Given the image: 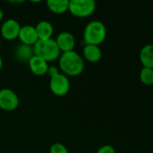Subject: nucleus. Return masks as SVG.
<instances>
[{
  "mask_svg": "<svg viewBox=\"0 0 153 153\" xmlns=\"http://www.w3.org/2000/svg\"><path fill=\"white\" fill-rule=\"evenodd\" d=\"M0 48H1V42H0Z\"/></svg>",
  "mask_w": 153,
  "mask_h": 153,
  "instance_id": "22",
  "label": "nucleus"
},
{
  "mask_svg": "<svg viewBox=\"0 0 153 153\" xmlns=\"http://www.w3.org/2000/svg\"><path fill=\"white\" fill-rule=\"evenodd\" d=\"M96 7L94 0H70L69 4V13L78 18H86L93 14Z\"/></svg>",
  "mask_w": 153,
  "mask_h": 153,
  "instance_id": "4",
  "label": "nucleus"
},
{
  "mask_svg": "<svg viewBox=\"0 0 153 153\" xmlns=\"http://www.w3.org/2000/svg\"><path fill=\"white\" fill-rule=\"evenodd\" d=\"M33 56V48L31 46L21 44L14 49V56L19 62L28 63Z\"/></svg>",
  "mask_w": 153,
  "mask_h": 153,
  "instance_id": "12",
  "label": "nucleus"
},
{
  "mask_svg": "<svg viewBox=\"0 0 153 153\" xmlns=\"http://www.w3.org/2000/svg\"><path fill=\"white\" fill-rule=\"evenodd\" d=\"M3 17H4V12H3V10L0 8V21L3 19Z\"/></svg>",
  "mask_w": 153,
  "mask_h": 153,
  "instance_id": "20",
  "label": "nucleus"
},
{
  "mask_svg": "<svg viewBox=\"0 0 153 153\" xmlns=\"http://www.w3.org/2000/svg\"><path fill=\"white\" fill-rule=\"evenodd\" d=\"M18 39L22 42V44L31 46V47H32L39 40L35 27L32 25L21 26Z\"/></svg>",
  "mask_w": 153,
  "mask_h": 153,
  "instance_id": "9",
  "label": "nucleus"
},
{
  "mask_svg": "<svg viewBox=\"0 0 153 153\" xmlns=\"http://www.w3.org/2000/svg\"><path fill=\"white\" fill-rule=\"evenodd\" d=\"M50 153H69V151L64 144L56 143L50 146Z\"/></svg>",
  "mask_w": 153,
  "mask_h": 153,
  "instance_id": "17",
  "label": "nucleus"
},
{
  "mask_svg": "<svg viewBox=\"0 0 153 153\" xmlns=\"http://www.w3.org/2000/svg\"><path fill=\"white\" fill-rule=\"evenodd\" d=\"M50 89L51 92L59 97L65 96L70 90V82L65 74L60 73L50 80Z\"/></svg>",
  "mask_w": 153,
  "mask_h": 153,
  "instance_id": "5",
  "label": "nucleus"
},
{
  "mask_svg": "<svg viewBox=\"0 0 153 153\" xmlns=\"http://www.w3.org/2000/svg\"><path fill=\"white\" fill-rule=\"evenodd\" d=\"M59 74H60V71H59V68L58 67H56V66H49L48 71H47V74L50 78L54 77L55 75H57Z\"/></svg>",
  "mask_w": 153,
  "mask_h": 153,
  "instance_id": "19",
  "label": "nucleus"
},
{
  "mask_svg": "<svg viewBox=\"0 0 153 153\" xmlns=\"http://www.w3.org/2000/svg\"><path fill=\"white\" fill-rule=\"evenodd\" d=\"M140 60L143 67L153 69V44L143 46L140 51Z\"/></svg>",
  "mask_w": 153,
  "mask_h": 153,
  "instance_id": "14",
  "label": "nucleus"
},
{
  "mask_svg": "<svg viewBox=\"0 0 153 153\" xmlns=\"http://www.w3.org/2000/svg\"><path fill=\"white\" fill-rule=\"evenodd\" d=\"M2 66H3V60H2V57L0 56V70L2 69Z\"/></svg>",
  "mask_w": 153,
  "mask_h": 153,
  "instance_id": "21",
  "label": "nucleus"
},
{
  "mask_svg": "<svg viewBox=\"0 0 153 153\" xmlns=\"http://www.w3.org/2000/svg\"><path fill=\"white\" fill-rule=\"evenodd\" d=\"M55 42L61 53L74 50V48L76 45V40H75L74 35L69 31L60 32L57 36Z\"/></svg>",
  "mask_w": 153,
  "mask_h": 153,
  "instance_id": "8",
  "label": "nucleus"
},
{
  "mask_svg": "<svg viewBox=\"0 0 153 153\" xmlns=\"http://www.w3.org/2000/svg\"><path fill=\"white\" fill-rule=\"evenodd\" d=\"M106 38V25L97 20L91 21L84 30V41L86 44L99 46Z\"/></svg>",
  "mask_w": 153,
  "mask_h": 153,
  "instance_id": "3",
  "label": "nucleus"
},
{
  "mask_svg": "<svg viewBox=\"0 0 153 153\" xmlns=\"http://www.w3.org/2000/svg\"><path fill=\"white\" fill-rule=\"evenodd\" d=\"M28 65H29V68H30L31 72L37 76H42V75L46 74L48 68H49L48 62H46L44 59L37 56L35 55L28 62Z\"/></svg>",
  "mask_w": 153,
  "mask_h": 153,
  "instance_id": "10",
  "label": "nucleus"
},
{
  "mask_svg": "<svg viewBox=\"0 0 153 153\" xmlns=\"http://www.w3.org/2000/svg\"><path fill=\"white\" fill-rule=\"evenodd\" d=\"M33 53L35 56L44 59L46 62H52L59 59L61 52L59 49L55 39H39L33 46Z\"/></svg>",
  "mask_w": 153,
  "mask_h": 153,
  "instance_id": "2",
  "label": "nucleus"
},
{
  "mask_svg": "<svg viewBox=\"0 0 153 153\" xmlns=\"http://www.w3.org/2000/svg\"><path fill=\"white\" fill-rule=\"evenodd\" d=\"M140 80L146 85L153 84V69L148 67H142L140 72Z\"/></svg>",
  "mask_w": 153,
  "mask_h": 153,
  "instance_id": "16",
  "label": "nucleus"
},
{
  "mask_svg": "<svg viewBox=\"0 0 153 153\" xmlns=\"http://www.w3.org/2000/svg\"><path fill=\"white\" fill-rule=\"evenodd\" d=\"M60 70L66 76H78L85 68L82 56L75 50L61 53L59 57Z\"/></svg>",
  "mask_w": 153,
  "mask_h": 153,
  "instance_id": "1",
  "label": "nucleus"
},
{
  "mask_svg": "<svg viewBox=\"0 0 153 153\" xmlns=\"http://www.w3.org/2000/svg\"><path fill=\"white\" fill-rule=\"evenodd\" d=\"M83 56L89 63H96L102 58V51L99 46L86 44L83 48Z\"/></svg>",
  "mask_w": 153,
  "mask_h": 153,
  "instance_id": "11",
  "label": "nucleus"
},
{
  "mask_svg": "<svg viewBox=\"0 0 153 153\" xmlns=\"http://www.w3.org/2000/svg\"><path fill=\"white\" fill-rule=\"evenodd\" d=\"M19 106L17 94L10 89L0 90V108L5 111H14Z\"/></svg>",
  "mask_w": 153,
  "mask_h": 153,
  "instance_id": "6",
  "label": "nucleus"
},
{
  "mask_svg": "<svg viewBox=\"0 0 153 153\" xmlns=\"http://www.w3.org/2000/svg\"><path fill=\"white\" fill-rule=\"evenodd\" d=\"M21 29L20 23L14 19H8L5 21L1 26V35L6 40H14L18 38Z\"/></svg>",
  "mask_w": 153,
  "mask_h": 153,
  "instance_id": "7",
  "label": "nucleus"
},
{
  "mask_svg": "<svg viewBox=\"0 0 153 153\" xmlns=\"http://www.w3.org/2000/svg\"><path fill=\"white\" fill-rule=\"evenodd\" d=\"M39 39H49L53 35L54 29L52 24L48 21H41L35 26Z\"/></svg>",
  "mask_w": 153,
  "mask_h": 153,
  "instance_id": "13",
  "label": "nucleus"
},
{
  "mask_svg": "<svg viewBox=\"0 0 153 153\" xmlns=\"http://www.w3.org/2000/svg\"><path fill=\"white\" fill-rule=\"evenodd\" d=\"M69 0H48L46 2L49 10L56 14H61L69 11Z\"/></svg>",
  "mask_w": 153,
  "mask_h": 153,
  "instance_id": "15",
  "label": "nucleus"
},
{
  "mask_svg": "<svg viewBox=\"0 0 153 153\" xmlns=\"http://www.w3.org/2000/svg\"><path fill=\"white\" fill-rule=\"evenodd\" d=\"M96 153H115V150L112 145L106 144L99 148Z\"/></svg>",
  "mask_w": 153,
  "mask_h": 153,
  "instance_id": "18",
  "label": "nucleus"
}]
</instances>
